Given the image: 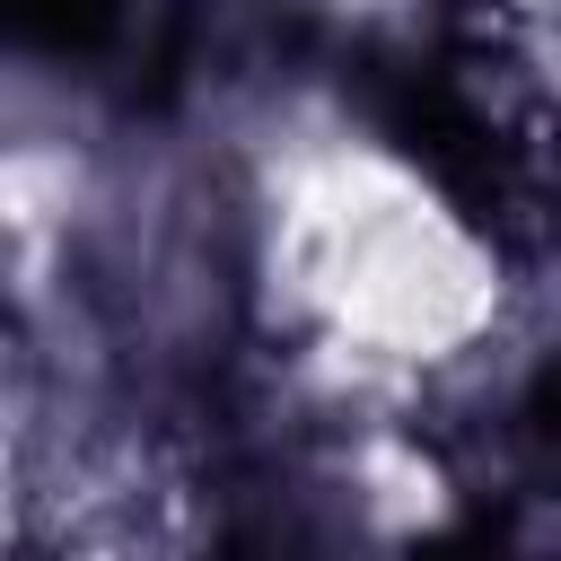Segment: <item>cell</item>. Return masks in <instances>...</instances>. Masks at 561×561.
Instances as JSON below:
<instances>
[{
  "mask_svg": "<svg viewBox=\"0 0 561 561\" xmlns=\"http://www.w3.org/2000/svg\"><path fill=\"white\" fill-rule=\"evenodd\" d=\"M289 289L351 342L438 359L491 316V254L394 158H333L280 219Z\"/></svg>",
  "mask_w": 561,
  "mask_h": 561,
  "instance_id": "obj_1",
  "label": "cell"
}]
</instances>
